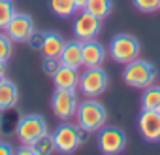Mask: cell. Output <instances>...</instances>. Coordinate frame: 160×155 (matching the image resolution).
I'll list each match as a JSON object with an SVG mask.
<instances>
[{
    "mask_svg": "<svg viewBox=\"0 0 160 155\" xmlns=\"http://www.w3.org/2000/svg\"><path fill=\"white\" fill-rule=\"evenodd\" d=\"M75 121L79 127L87 129L89 132H98L102 127H106L108 121V110L106 106L96 100V99H87L83 102H79Z\"/></svg>",
    "mask_w": 160,
    "mask_h": 155,
    "instance_id": "6da1fadb",
    "label": "cell"
},
{
    "mask_svg": "<svg viewBox=\"0 0 160 155\" xmlns=\"http://www.w3.org/2000/svg\"><path fill=\"white\" fill-rule=\"evenodd\" d=\"M122 80L128 87L134 89H147L149 85L154 83L156 80V68L152 62L143 61V59H134L132 62L124 64V72H122Z\"/></svg>",
    "mask_w": 160,
    "mask_h": 155,
    "instance_id": "7a4b0ae2",
    "label": "cell"
},
{
    "mask_svg": "<svg viewBox=\"0 0 160 155\" xmlns=\"http://www.w3.org/2000/svg\"><path fill=\"white\" fill-rule=\"evenodd\" d=\"M139 51H141V45L139 42L132 36V34H115L109 42V47H108V53L111 57V61L119 62V64H128L132 62L134 59L139 57Z\"/></svg>",
    "mask_w": 160,
    "mask_h": 155,
    "instance_id": "3957f363",
    "label": "cell"
},
{
    "mask_svg": "<svg viewBox=\"0 0 160 155\" xmlns=\"http://www.w3.org/2000/svg\"><path fill=\"white\" fill-rule=\"evenodd\" d=\"M108 83H109L108 72L102 66H91V68H85V72H81L77 89L87 99H96L108 89Z\"/></svg>",
    "mask_w": 160,
    "mask_h": 155,
    "instance_id": "277c9868",
    "label": "cell"
},
{
    "mask_svg": "<svg viewBox=\"0 0 160 155\" xmlns=\"http://www.w3.org/2000/svg\"><path fill=\"white\" fill-rule=\"evenodd\" d=\"M79 99L75 89H55L51 97V110L57 119L60 121H72L77 114Z\"/></svg>",
    "mask_w": 160,
    "mask_h": 155,
    "instance_id": "5b68a950",
    "label": "cell"
},
{
    "mask_svg": "<svg viewBox=\"0 0 160 155\" xmlns=\"http://www.w3.org/2000/svg\"><path fill=\"white\" fill-rule=\"evenodd\" d=\"M47 132V121L40 114H25L15 125V136L21 144H32L42 134Z\"/></svg>",
    "mask_w": 160,
    "mask_h": 155,
    "instance_id": "8992f818",
    "label": "cell"
},
{
    "mask_svg": "<svg viewBox=\"0 0 160 155\" xmlns=\"http://www.w3.org/2000/svg\"><path fill=\"white\" fill-rule=\"evenodd\" d=\"M102 21L100 17L89 13L87 10H81L77 12V17H75V23H73V36L81 42H87V40H96V36L100 34L102 30Z\"/></svg>",
    "mask_w": 160,
    "mask_h": 155,
    "instance_id": "52a82bcc",
    "label": "cell"
},
{
    "mask_svg": "<svg viewBox=\"0 0 160 155\" xmlns=\"http://www.w3.org/2000/svg\"><path fill=\"white\" fill-rule=\"evenodd\" d=\"M51 136H53L55 149L60 151V153H73L81 146L79 144V134H77V125H73L70 121L60 123Z\"/></svg>",
    "mask_w": 160,
    "mask_h": 155,
    "instance_id": "ba28073f",
    "label": "cell"
},
{
    "mask_svg": "<svg viewBox=\"0 0 160 155\" xmlns=\"http://www.w3.org/2000/svg\"><path fill=\"white\" fill-rule=\"evenodd\" d=\"M98 147L106 155H117L126 147V134L119 127H102L98 131Z\"/></svg>",
    "mask_w": 160,
    "mask_h": 155,
    "instance_id": "9c48e42d",
    "label": "cell"
},
{
    "mask_svg": "<svg viewBox=\"0 0 160 155\" xmlns=\"http://www.w3.org/2000/svg\"><path fill=\"white\" fill-rule=\"evenodd\" d=\"M34 30H36L34 19L28 13H17V12L12 17V21L8 23V27L4 29V32L12 38L13 44H27Z\"/></svg>",
    "mask_w": 160,
    "mask_h": 155,
    "instance_id": "30bf717a",
    "label": "cell"
},
{
    "mask_svg": "<svg viewBox=\"0 0 160 155\" xmlns=\"http://www.w3.org/2000/svg\"><path fill=\"white\" fill-rule=\"evenodd\" d=\"M138 129L147 142H160V110H141Z\"/></svg>",
    "mask_w": 160,
    "mask_h": 155,
    "instance_id": "8fae6325",
    "label": "cell"
},
{
    "mask_svg": "<svg viewBox=\"0 0 160 155\" xmlns=\"http://www.w3.org/2000/svg\"><path fill=\"white\" fill-rule=\"evenodd\" d=\"M81 47H83V42L81 40H70V42H66L64 44V47H62V51H60V64H64V66H72V68H81L83 66V51H81Z\"/></svg>",
    "mask_w": 160,
    "mask_h": 155,
    "instance_id": "7c38bea8",
    "label": "cell"
},
{
    "mask_svg": "<svg viewBox=\"0 0 160 155\" xmlns=\"http://www.w3.org/2000/svg\"><path fill=\"white\" fill-rule=\"evenodd\" d=\"M83 66L91 68V66H102L106 61V47L96 42V40H87L83 42Z\"/></svg>",
    "mask_w": 160,
    "mask_h": 155,
    "instance_id": "4fadbf2b",
    "label": "cell"
},
{
    "mask_svg": "<svg viewBox=\"0 0 160 155\" xmlns=\"http://www.w3.org/2000/svg\"><path fill=\"white\" fill-rule=\"evenodd\" d=\"M79 76H81V74H79L77 68L60 64L58 70L51 78H53L55 89H77V85H79Z\"/></svg>",
    "mask_w": 160,
    "mask_h": 155,
    "instance_id": "5bb4252c",
    "label": "cell"
},
{
    "mask_svg": "<svg viewBox=\"0 0 160 155\" xmlns=\"http://www.w3.org/2000/svg\"><path fill=\"white\" fill-rule=\"evenodd\" d=\"M17 100H19V89L17 85L4 78L2 82H0V112H8L12 108L17 106Z\"/></svg>",
    "mask_w": 160,
    "mask_h": 155,
    "instance_id": "9a60e30c",
    "label": "cell"
},
{
    "mask_svg": "<svg viewBox=\"0 0 160 155\" xmlns=\"http://www.w3.org/2000/svg\"><path fill=\"white\" fill-rule=\"evenodd\" d=\"M64 44L66 42L58 32H53V30L45 32V42H43V49H42L43 57H60Z\"/></svg>",
    "mask_w": 160,
    "mask_h": 155,
    "instance_id": "2e32d148",
    "label": "cell"
},
{
    "mask_svg": "<svg viewBox=\"0 0 160 155\" xmlns=\"http://www.w3.org/2000/svg\"><path fill=\"white\" fill-rule=\"evenodd\" d=\"M141 110H160V85H149L143 89Z\"/></svg>",
    "mask_w": 160,
    "mask_h": 155,
    "instance_id": "e0dca14e",
    "label": "cell"
},
{
    "mask_svg": "<svg viewBox=\"0 0 160 155\" xmlns=\"http://www.w3.org/2000/svg\"><path fill=\"white\" fill-rule=\"evenodd\" d=\"M49 8L57 17H62V19L72 17L77 12L73 0H49Z\"/></svg>",
    "mask_w": 160,
    "mask_h": 155,
    "instance_id": "ac0fdd59",
    "label": "cell"
},
{
    "mask_svg": "<svg viewBox=\"0 0 160 155\" xmlns=\"http://www.w3.org/2000/svg\"><path fill=\"white\" fill-rule=\"evenodd\" d=\"M85 10L100 19H106L113 12V0H89Z\"/></svg>",
    "mask_w": 160,
    "mask_h": 155,
    "instance_id": "d6986e66",
    "label": "cell"
},
{
    "mask_svg": "<svg viewBox=\"0 0 160 155\" xmlns=\"http://www.w3.org/2000/svg\"><path fill=\"white\" fill-rule=\"evenodd\" d=\"M32 147L36 149L38 155H49V153L57 151V149H55V144H53V136L47 134V132L42 134L38 140H34V142H32Z\"/></svg>",
    "mask_w": 160,
    "mask_h": 155,
    "instance_id": "ffe728a7",
    "label": "cell"
},
{
    "mask_svg": "<svg viewBox=\"0 0 160 155\" xmlns=\"http://www.w3.org/2000/svg\"><path fill=\"white\" fill-rule=\"evenodd\" d=\"M13 15H15V6L12 0H0V30L8 27Z\"/></svg>",
    "mask_w": 160,
    "mask_h": 155,
    "instance_id": "44dd1931",
    "label": "cell"
},
{
    "mask_svg": "<svg viewBox=\"0 0 160 155\" xmlns=\"http://www.w3.org/2000/svg\"><path fill=\"white\" fill-rule=\"evenodd\" d=\"M13 53V42L6 32H0V61L8 62Z\"/></svg>",
    "mask_w": 160,
    "mask_h": 155,
    "instance_id": "7402d4cb",
    "label": "cell"
},
{
    "mask_svg": "<svg viewBox=\"0 0 160 155\" xmlns=\"http://www.w3.org/2000/svg\"><path fill=\"white\" fill-rule=\"evenodd\" d=\"M136 10L143 12V13H154L160 10V0H132Z\"/></svg>",
    "mask_w": 160,
    "mask_h": 155,
    "instance_id": "603a6c76",
    "label": "cell"
},
{
    "mask_svg": "<svg viewBox=\"0 0 160 155\" xmlns=\"http://www.w3.org/2000/svg\"><path fill=\"white\" fill-rule=\"evenodd\" d=\"M43 42H45V30H34L32 34H30V38H28V45H30V49H34V51H42L43 49Z\"/></svg>",
    "mask_w": 160,
    "mask_h": 155,
    "instance_id": "cb8c5ba5",
    "label": "cell"
},
{
    "mask_svg": "<svg viewBox=\"0 0 160 155\" xmlns=\"http://www.w3.org/2000/svg\"><path fill=\"white\" fill-rule=\"evenodd\" d=\"M60 66V59L58 57H43L42 61V70L47 74V76H53Z\"/></svg>",
    "mask_w": 160,
    "mask_h": 155,
    "instance_id": "d4e9b609",
    "label": "cell"
},
{
    "mask_svg": "<svg viewBox=\"0 0 160 155\" xmlns=\"http://www.w3.org/2000/svg\"><path fill=\"white\" fill-rule=\"evenodd\" d=\"M15 149L10 142H4V140H0V155H13Z\"/></svg>",
    "mask_w": 160,
    "mask_h": 155,
    "instance_id": "484cf974",
    "label": "cell"
},
{
    "mask_svg": "<svg viewBox=\"0 0 160 155\" xmlns=\"http://www.w3.org/2000/svg\"><path fill=\"white\" fill-rule=\"evenodd\" d=\"M6 74H8V66H6V62L4 61H0V82L6 78Z\"/></svg>",
    "mask_w": 160,
    "mask_h": 155,
    "instance_id": "4316f807",
    "label": "cell"
},
{
    "mask_svg": "<svg viewBox=\"0 0 160 155\" xmlns=\"http://www.w3.org/2000/svg\"><path fill=\"white\" fill-rule=\"evenodd\" d=\"M75 2V8H77V12H81V10H85V6H87V2L89 0H73Z\"/></svg>",
    "mask_w": 160,
    "mask_h": 155,
    "instance_id": "83f0119b",
    "label": "cell"
}]
</instances>
